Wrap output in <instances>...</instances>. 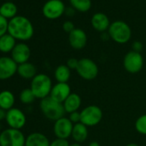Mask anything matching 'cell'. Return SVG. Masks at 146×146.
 Segmentation results:
<instances>
[{
  "label": "cell",
  "mask_w": 146,
  "mask_h": 146,
  "mask_svg": "<svg viewBox=\"0 0 146 146\" xmlns=\"http://www.w3.org/2000/svg\"><path fill=\"white\" fill-rule=\"evenodd\" d=\"M35 96L32 92L31 89H24L20 94V101L23 104H30L35 100Z\"/></svg>",
  "instance_id": "26"
},
{
  "label": "cell",
  "mask_w": 146,
  "mask_h": 146,
  "mask_svg": "<svg viewBox=\"0 0 146 146\" xmlns=\"http://www.w3.org/2000/svg\"><path fill=\"white\" fill-rule=\"evenodd\" d=\"M40 108L44 116L54 122L64 117V114L66 113L63 103L54 101L50 96L40 100Z\"/></svg>",
  "instance_id": "2"
},
{
  "label": "cell",
  "mask_w": 146,
  "mask_h": 146,
  "mask_svg": "<svg viewBox=\"0 0 146 146\" xmlns=\"http://www.w3.org/2000/svg\"><path fill=\"white\" fill-rule=\"evenodd\" d=\"M73 124L69 118L63 117L57 121L54 122L53 125V132L57 138L62 139H68L71 137L72 130H73Z\"/></svg>",
  "instance_id": "10"
},
{
  "label": "cell",
  "mask_w": 146,
  "mask_h": 146,
  "mask_svg": "<svg viewBox=\"0 0 146 146\" xmlns=\"http://www.w3.org/2000/svg\"><path fill=\"white\" fill-rule=\"evenodd\" d=\"M101 38H102L103 40H108V39H111V38H110V35H109V34H108V32H103V33H102Z\"/></svg>",
  "instance_id": "35"
},
{
  "label": "cell",
  "mask_w": 146,
  "mask_h": 146,
  "mask_svg": "<svg viewBox=\"0 0 146 146\" xmlns=\"http://www.w3.org/2000/svg\"><path fill=\"white\" fill-rule=\"evenodd\" d=\"M65 113H70L73 112L78 111L82 105V99L81 96L78 94L76 93H71L66 100L63 102Z\"/></svg>",
  "instance_id": "17"
},
{
  "label": "cell",
  "mask_w": 146,
  "mask_h": 146,
  "mask_svg": "<svg viewBox=\"0 0 146 146\" xmlns=\"http://www.w3.org/2000/svg\"><path fill=\"white\" fill-rule=\"evenodd\" d=\"M68 118L74 125L78 124V123H80L81 122V113L78 112V111L70 113H69V117Z\"/></svg>",
  "instance_id": "29"
},
{
  "label": "cell",
  "mask_w": 146,
  "mask_h": 146,
  "mask_svg": "<svg viewBox=\"0 0 146 146\" xmlns=\"http://www.w3.org/2000/svg\"><path fill=\"white\" fill-rule=\"evenodd\" d=\"M76 70L81 78L87 81L96 79L99 73L98 65L94 60L89 58H84L79 59L78 66Z\"/></svg>",
  "instance_id": "6"
},
{
  "label": "cell",
  "mask_w": 146,
  "mask_h": 146,
  "mask_svg": "<svg viewBox=\"0 0 146 146\" xmlns=\"http://www.w3.org/2000/svg\"><path fill=\"white\" fill-rule=\"evenodd\" d=\"M75 9L73 8V7H70V8H65V11H64V13H65V15L66 16H68V17H72L73 15L75 14Z\"/></svg>",
  "instance_id": "34"
},
{
  "label": "cell",
  "mask_w": 146,
  "mask_h": 146,
  "mask_svg": "<svg viewBox=\"0 0 146 146\" xmlns=\"http://www.w3.org/2000/svg\"><path fill=\"white\" fill-rule=\"evenodd\" d=\"M15 104V96L9 90L0 92V108L8 111L13 108Z\"/></svg>",
  "instance_id": "21"
},
{
  "label": "cell",
  "mask_w": 146,
  "mask_h": 146,
  "mask_svg": "<svg viewBox=\"0 0 146 146\" xmlns=\"http://www.w3.org/2000/svg\"><path fill=\"white\" fill-rule=\"evenodd\" d=\"M7 1H11V0H7Z\"/></svg>",
  "instance_id": "40"
},
{
  "label": "cell",
  "mask_w": 146,
  "mask_h": 146,
  "mask_svg": "<svg viewBox=\"0 0 146 146\" xmlns=\"http://www.w3.org/2000/svg\"><path fill=\"white\" fill-rule=\"evenodd\" d=\"M70 3L79 12H87L91 8V0H70Z\"/></svg>",
  "instance_id": "25"
},
{
  "label": "cell",
  "mask_w": 146,
  "mask_h": 146,
  "mask_svg": "<svg viewBox=\"0 0 146 146\" xmlns=\"http://www.w3.org/2000/svg\"><path fill=\"white\" fill-rule=\"evenodd\" d=\"M25 146H50V142L46 135L33 132L26 137Z\"/></svg>",
  "instance_id": "18"
},
{
  "label": "cell",
  "mask_w": 146,
  "mask_h": 146,
  "mask_svg": "<svg viewBox=\"0 0 146 146\" xmlns=\"http://www.w3.org/2000/svg\"><path fill=\"white\" fill-rule=\"evenodd\" d=\"M131 47H132V51L137 52H141L143 48V43L141 41L136 40V41H134L132 43Z\"/></svg>",
  "instance_id": "33"
},
{
  "label": "cell",
  "mask_w": 146,
  "mask_h": 146,
  "mask_svg": "<svg viewBox=\"0 0 146 146\" xmlns=\"http://www.w3.org/2000/svg\"><path fill=\"white\" fill-rule=\"evenodd\" d=\"M54 77L58 83H68L70 78V70L66 64L58 65L54 71Z\"/></svg>",
  "instance_id": "22"
},
{
  "label": "cell",
  "mask_w": 146,
  "mask_h": 146,
  "mask_svg": "<svg viewBox=\"0 0 146 146\" xmlns=\"http://www.w3.org/2000/svg\"><path fill=\"white\" fill-rule=\"evenodd\" d=\"M6 112L7 111L4 110L2 108H0V121L5 119V117H6Z\"/></svg>",
  "instance_id": "36"
},
{
  "label": "cell",
  "mask_w": 146,
  "mask_h": 146,
  "mask_svg": "<svg viewBox=\"0 0 146 146\" xmlns=\"http://www.w3.org/2000/svg\"><path fill=\"white\" fill-rule=\"evenodd\" d=\"M78 63H79V59H77L76 58H70L67 59L66 61V65L70 68V70H77L78 66Z\"/></svg>",
  "instance_id": "30"
},
{
  "label": "cell",
  "mask_w": 146,
  "mask_h": 146,
  "mask_svg": "<svg viewBox=\"0 0 146 146\" xmlns=\"http://www.w3.org/2000/svg\"><path fill=\"white\" fill-rule=\"evenodd\" d=\"M16 45V39L10 34H6L0 37V52L5 53L12 52Z\"/></svg>",
  "instance_id": "24"
},
{
  "label": "cell",
  "mask_w": 146,
  "mask_h": 146,
  "mask_svg": "<svg viewBox=\"0 0 146 146\" xmlns=\"http://www.w3.org/2000/svg\"><path fill=\"white\" fill-rule=\"evenodd\" d=\"M135 129L138 133L146 135V114H143L137 119L135 122Z\"/></svg>",
  "instance_id": "27"
},
{
  "label": "cell",
  "mask_w": 146,
  "mask_h": 146,
  "mask_svg": "<svg viewBox=\"0 0 146 146\" xmlns=\"http://www.w3.org/2000/svg\"><path fill=\"white\" fill-rule=\"evenodd\" d=\"M30 89L35 98L42 100L50 96L52 89V80L46 74H37L31 81Z\"/></svg>",
  "instance_id": "3"
},
{
  "label": "cell",
  "mask_w": 146,
  "mask_h": 146,
  "mask_svg": "<svg viewBox=\"0 0 146 146\" xmlns=\"http://www.w3.org/2000/svg\"><path fill=\"white\" fill-rule=\"evenodd\" d=\"M70 146H82L81 145V143H70Z\"/></svg>",
  "instance_id": "39"
},
{
  "label": "cell",
  "mask_w": 146,
  "mask_h": 146,
  "mask_svg": "<svg viewBox=\"0 0 146 146\" xmlns=\"http://www.w3.org/2000/svg\"><path fill=\"white\" fill-rule=\"evenodd\" d=\"M108 32L110 38L118 44L127 43L131 37V29L130 26L122 21H115L112 23Z\"/></svg>",
  "instance_id": "4"
},
{
  "label": "cell",
  "mask_w": 146,
  "mask_h": 146,
  "mask_svg": "<svg viewBox=\"0 0 146 146\" xmlns=\"http://www.w3.org/2000/svg\"><path fill=\"white\" fill-rule=\"evenodd\" d=\"M30 55H31L30 48L25 43L17 44L11 52V58L17 64L27 63L30 58Z\"/></svg>",
  "instance_id": "14"
},
{
  "label": "cell",
  "mask_w": 146,
  "mask_h": 146,
  "mask_svg": "<svg viewBox=\"0 0 146 146\" xmlns=\"http://www.w3.org/2000/svg\"><path fill=\"white\" fill-rule=\"evenodd\" d=\"M123 66L129 73L131 74L138 73L143 67V58L142 54L132 50L128 52L124 57Z\"/></svg>",
  "instance_id": "8"
},
{
  "label": "cell",
  "mask_w": 146,
  "mask_h": 146,
  "mask_svg": "<svg viewBox=\"0 0 146 146\" xmlns=\"http://www.w3.org/2000/svg\"><path fill=\"white\" fill-rule=\"evenodd\" d=\"M87 35L81 29H75L69 34V43L75 50H82L87 44Z\"/></svg>",
  "instance_id": "13"
},
{
  "label": "cell",
  "mask_w": 146,
  "mask_h": 146,
  "mask_svg": "<svg viewBox=\"0 0 146 146\" xmlns=\"http://www.w3.org/2000/svg\"><path fill=\"white\" fill-rule=\"evenodd\" d=\"M81 123L88 127L97 125L103 118L102 108L96 105H90L84 108L81 112Z\"/></svg>",
  "instance_id": "7"
},
{
  "label": "cell",
  "mask_w": 146,
  "mask_h": 146,
  "mask_svg": "<svg viewBox=\"0 0 146 146\" xmlns=\"http://www.w3.org/2000/svg\"><path fill=\"white\" fill-rule=\"evenodd\" d=\"M17 7L11 1H7L2 4V5L0 6V15L6 19L14 18L15 17H17Z\"/></svg>",
  "instance_id": "23"
},
{
  "label": "cell",
  "mask_w": 146,
  "mask_h": 146,
  "mask_svg": "<svg viewBox=\"0 0 146 146\" xmlns=\"http://www.w3.org/2000/svg\"><path fill=\"white\" fill-rule=\"evenodd\" d=\"M18 64L11 57L0 58V80H6L13 77L17 72Z\"/></svg>",
  "instance_id": "12"
},
{
  "label": "cell",
  "mask_w": 146,
  "mask_h": 146,
  "mask_svg": "<svg viewBox=\"0 0 146 146\" xmlns=\"http://www.w3.org/2000/svg\"><path fill=\"white\" fill-rule=\"evenodd\" d=\"M92 27L98 32L103 33L108 30L110 27V21L104 13H96L91 18Z\"/></svg>",
  "instance_id": "16"
},
{
  "label": "cell",
  "mask_w": 146,
  "mask_h": 146,
  "mask_svg": "<svg viewBox=\"0 0 146 146\" xmlns=\"http://www.w3.org/2000/svg\"><path fill=\"white\" fill-rule=\"evenodd\" d=\"M36 67L29 62L18 64L17 68V73L18 75L24 79H33L37 74Z\"/></svg>",
  "instance_id": "20"
},
{
  "label": "cell",
  "mask_w": 146,
  "mask_h": 146,
  "mask_svg": "<svg viewBox=\"0 0 146 146\" xmlns=\"http://www.w3.org/2000/svg\"><path fill=\"white\" fill-rule=\"evenodd\" d=\"M5 120L10 128L20 130L26 124V116L22 110L12 108L6 112Z\"/></svg>",
  "instance_id": "11"
},
{
  "label": "cell",
  "mask_w": 146,
  "mask_h": 146,
  "mask_svg": "<svg viewBox=\"0 0 146 146\" xmlns=\"http://www.w3.org/2000/svg\"><path fill=\"white\" fill-rule=\"evenodd\" d=\"M65 11L64 4L61 0H48L42 7L44 17L50 20L59 18Z\"/></svg>",
  "instance_id": "9"
},
{
  "label": "cell",
  "mask_w": 146,
  "mask_h": 146,
  "mask_svg": "<svg viewBox=\"0 0 146 146\" xmlns=\"http://www.w3.org/2000/svg\"><path fill=\"white\" fill-rule=\"evenodd\" d=\"M26 137L17 129L8 128L0 133V146H25Z\"/></svg>",
  "instance_id": "5"
},
{
  "label": "cell",
  "mask_w": 146,
  "mask_h": 146,
  "mask_svg": "<svg viewBox=\"0 0 146 146\" xmlns=\"http://www.w3.org/2000/svg\"><path fill=\"white\" fill-rule=\"evenodd\" d=\"M8 34L16 40H29L34 35V27L27 17L17 16L9 21Z\"/></svg>",
  "instance_id": "1"
},
{
  "label": "cell",
  "mask_w": 146,
  "mask_h": 146,
  "mask_svg": "<svg viewBox=\"0 0 146 146\" xmlns=\"http://www.w3.org/2000/svg\"><path fill=\"white\" fill-rule=\"evenodd\" d=\"M8 26H9L8 20L0 15V37H2L3 35L7 34Z\"/></svg>",
  "instance_id": "28"
},
{
  "label": "cell",
  "mask_w": 146,
  "mask_h": 146,
  "mask_svg": "<svg viewBox=\"0 0 146 146\" xmlns=\"http://www.w3.org/2000/svg\"><path fill=\"white\" fill-rule=\"evenodd\" d=\"M70 94L71 89L68 83H57L52 86L49 96L54 101L63 103Z\"/></svg>",
  "instance_id": "15"
},
{
  "label": "cell",
  "mask_w": 146,
  "mask_h": 146,
  "mask_svg": "<svg viewBox=\"0 0 146 146\" xmlns=\"http://www.w3.org/2000/svg\"><path fill=\"white\" fill-rule=\"evenodd\" d=\"M50 146H70V143L68 142V139L56 138L50 143Z\"/></svg>",
  "instance_id": "31"
},
{
  "label": "cell",
  "mask_w": 146,
  "mask_h": 146,
  "mask_svg": "<svg viewBox=\"0 0 146 146\" xmlns=\"http://www.w3.org/2000/svg\"><path fill=\"white\" fill-rule=\"evenodd\" d=\"M62 28H63V30H64V32L68 33V34L71 33L73 30H74V29H76L75 26H74V23H73L72 22H70V21H66V22H64V23H63Z\"/></svg>",
  "instance_id": "32"
},
{
  "label": "cell",
  "mask_w": 146,
  "mask_h": 146,
  "mask_svg": "<svg viewBox=\"0 0 146 146\" xmlns=\"http://www.w3.org/2000/svg\"><path fill=\"white\" fill-rule=\"evenodd\" d=\"M125 146H139V145L137 143H129Z\"/></svg>",
  "instance_id": "38"
},
{
  "label": "cell",
  "mask_w": 146,
  "mask_h": 146,
  "mask_svg": "<svg viewBox=\"0 0 146 146\" xmlns=\"http://www.w3.org/2000/svg\"><path fill=\"white\" fill-rule=\"evenodd\" d=\"M89 146H101V144L97 141H92L89 143Z\"/></svg>",
  "instance_id": "37"
},
{
  "label": "cell",
  "mask_w": 146,
  "mask_h": 146,
  "mask_svg": "<svg viewBox=\"0 0 146 146\" xmlns=\"http://www.w3.org/2000/svg\"><path fill=\"white\" fill-rule=\"evenodd\" d=\"M89 130L88 126L84 125L83 123H78L73 125V130L71 133V137L76 143H82L88 138Z\"/></svg>",
  "instance_id": "19"
}]
</instances>
